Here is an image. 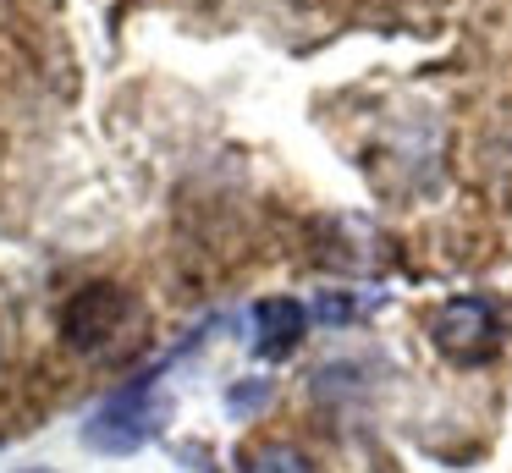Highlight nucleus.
I'll return each instance as SVG.
<instances>
[{
	"mask_svg": "<svg viewBox=\"0 0 512 473\" xmlns=\"http://www.w3.org/2000/svg\"><path fill=\"white\" fill-rule=\"evenodd\" d=\"M155 380H160V369H149L144 380L105 396L89 413V424H83V440L94 451H105V457H133V451H144L160 435V424H166V402L155 396Z\"/></svg>",
	"mask_w": 512,
	"mask_h": 473,
	"instance_id": "f257e3e1",
	"label": "nucleus"
},
{
	"mask_svg": "<svg viewBox=\"0 0 512 473\" xmlns=\"http://www.w3.org/2000/svg\"><path fill=\"white\" fill-rule=\"evenodd\" d=\"M430 336H435V347H441L452 363H485L490 352H496V336H501L496 308L479 303V297H452V303L435 314Z\"/></svg>",
	"mask_w": 512,
	"mask_h": 473,
	"instance_id": "f03ea898",
	"label": "nucleus"
},
{
	"mask_svg": "<svg viewBox=\"0 0 512 473\" xmlns=\"http://www.w3.org/2000/svg\"><path fill=\"white\" fill-rule=\"evenodd\" d=\"M254 319H259V330H254L259 358H287V352L298 347L303 325H309L303 303H292V297H265V303L254 308Z\"/></svg>",
	"mask_w": 512,
	"mask_h": 473,
	"instance_id": "7ed1b4c3",
	"label": "nucleus"
},
{
	"mask_svg": "<svg viewBox=\"0 0 512 473\" xmlns=\"http://www.w3.org/2000/svg\"><path fill=\"white\" fill-rule=\"evenodd\" d=\"M243 473H309V457L292 446H254L243 457Z\"/></svg>",
	"mask_w": 512,
	"mask_h": 473,
	"instance_id": "20e7f679",
	"label": "nucleus"
},
{
	"mask_svg": "<svg viewBox=\"0 0 512 473\" xmlns=\"http://www.w3.org/2000/svg\"><path fill=\"white\" fill-rule=\"evenodd\" d=\"M265 396H270V385H265V380H259V385H237V391H232V407H237V413H243V407L265 402Z\"/></svg>",
	"mask_w": 512,
	"mask_h": 473,
	"instance_id": "39448f33",
	"label": "nucleus"
},
{
	"mask_svg": "<svg viewBox=\"0 0 512 473\" xmlns=\"http://www.w3.org/2000/svg\"><path fill=\"white\" fill-rule=\"evenodd\" d=\"M23 473H50V468H23Z\"/></svg>",
	"mask_w": 512,
	"mask_h": 473,
	"instance_id": "423d86ee",
	"label": "nucleus"
}]
</instances>
